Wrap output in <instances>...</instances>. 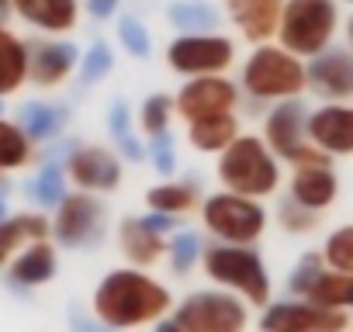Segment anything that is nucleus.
<instances>
[{"mask_svg":"<svg viewBox=\"0 0 353 332\" xmlns=\"http://www.w3.org/2000/svg\"><path fill=\"white\" fill-rule=\"evenodd\" d=\"M176 301L163 280H156L149 270L139 267H114L108 270L90 298V311L97 325L111 332H135L152 329L166 315H173Z\"/></svg>","mask_w":353,"mask_h":332,"instance_id":"f257e3e1","label":"nucleus"},{"mask_svg":"<svg viewBox=\"0 0 353 332\" xmlns=\"http://www.w3.org/2000/svg\"><path fill=\"white\" fill-rule=\"evenodd\" d=\"M215 177L229 194L267 201L284 184V163L270 152L263 135L243 132L222 156H215Z\"/></svg>","mask_w":353,"mask_h":332,"instance_id":"f03ea898","label":"nucleus"},{"mask_svg":"<svg viewBox=\"0 0 353 332\" xmlns=\"http://www.w3.org/2000/svg\"><path fill=\"white\" fill-rule=\"evenodd\" d=\"M239 87L250 101L267 104V107L281 101H294V97H305L308 90V66L305 59L291 56L277 42L253 45V52L246 56L239 70Z\"/></svg>","mask_w":353,"mask_h":332,"instance_id":"7ed1b4c3","label":"nucleus"},{"mask_svg":"<svg viewBox=\"0 0 353 332\" xmlns=\"http://www.w3.org/2000/svg\"><path fill=\"white\" fill-rule=\"evenodd\" d=\"M201 270L212 280V287H222V291L243 298L250 308H267L274 301V277L256 246L212 242V246H205Z\"/></svg>","mask_w":353,"mask_h":332,"instance_id":"20e7f679","label":"nucleus"},{"mask_svg":"<svg viewBox=\"0 0 353 332\" xmlns=\"http://www.w3.org/2000/svg\"><path fill=\"white\" fill-rule=\"evenodd\" d=\"M339 28V0H288L277 28V45L308 63L329 45H336Z\"/></svg>","mask_w":353,"mask_h":332,"instance_id":"39448f33","label":"nucleus"},{"mask_svg":"<svg viewBox=\"0 0 353 332\" xmlns=\"http://www.w3.org/2000/svg\"><path fill=\"white\" fill-rule=\"evenodd\" d=\"M201 229L212 236V242L225 246H256L270 225V211L256 198L215 191L201 201Z\"/></svg>","mask_w":353,"mask_h":332,"instance_id":"423d86ee","label":"nucleus"},{"mask_svg":"<svg viewBox=\"0 0 353 332\" xmlns=\"http://www.w3.org/2000/svg\"><path fill=\"white\" fill-rule=\"evenodd\" d=\"M308 114L312 107L294 97V101H281V104H270L267 114H263V142L270 145V152L291 166V170H298V166H325L332 163L308 135Z\"/></svg>","mask_w":353,"mask_h":332,"instance_id":"0eeeda50","label":"nucleus"},{"mask_svg":"<svg viewBox=\"0 0 353 332\" xmlns=\"http://www.w3.org/2000/svg\"><path fill=\"white\" fill-rule=\"evenodd\" d=\"M166 66L184 76H225L236 66V42L222 32H201V35H173L166 45Z\"/></svg>","mask_w":353,"mask_h":332,"instance_id":"6e6552de","label":"nucleus"},{"mask_svg":"<svg viewBox=\"0 0 353 332\" xmlns=\"http://www.w3.org/2000/svg\"><path fill=\"white\" fill-rule=\"evenodd\" d=\"M108 236V205L101 194L70 191L52 211V242L63 249H90Z\"/></svg>","mask_w":353,"mask_h":332,"instance_id":"1a4fd4ad","label":"nucleus"},{"mask_svg":"<svg viewBox=\"0 0 353 332\" xmlns=\"http://www.w3.org/2000/svg\"><path fill=\"white\" fill-rule=\"evenodd\" d=\"M250 304L222 287L191 291L173 315L181 318L191 332H246L250 329Z\"/></svg>","mask_w":353,"mask_h":332,"instance_id":"9d476101","label":"nucleus"},{"mask_svg":"<svg viewBox=\"0 0 353 332\" xmlns=\"http://www.w3.org/2000/svg\"><path fill=\"white\" fill-rule=\"evenodd\" d=\"M260 332H350L353 315L312 304L305 298H284L260 308Z\"/></svg>","mask_w":353,"mask_h":332,"instance_id":"9b49d317","label":"nucleus"},{"mask_svg":"<svg viewBox=\"0 0 353 332\" xmlns=\"http://www.w3.org/2000/svg\"><path fill=\"white\" fill-rule=\"evenodd\" d=\"M63 166L70 184L87 194H111L125 180V159L111 145H70Z\"/></svg>","mask_w":353,"mask_h":332,"instance_id":"f8f14e48","label":"nucleus"},{"mask_svg":"<svg viewBox=\"0 0 353 332\" xmlns=\"http://www.w3.org/2000/svg\"><path fill=\"white\" fill-rule=\"evenodd\" d=\"M243 101V87L229 76H198V80H184L181 90L173 94L176 104V118H184V125L208 118V114H222V111H236Z\"/></svg>","mask_w":353,"mask_h":332,"instance_id":"ddd939ff","label":"nucleus"},{"mask_svg":"<svg viewBox=\"0 0 353 332\" xmlns=\"http://www.w3.org/2000/svg\"><path fill=\"white\" fill-rule=\"evenodd\" d=\"M80 45L70 39H32L28 42V83L39 90L63 87L80 70Z\"/></svg>","mask_w":353,"mask_h":332,"instance_id":"4468645a","label":"nucleus"},{"mask_svg":"<svg viewBox=\"0 0 353 332\" xmlns=\"http://www.w3.org/2000/svg\"><path fill=\"white\" fill-rule=\"evenodd\" d=\"M308 66V94H315L322 104H353V49L350 45H329Z\"/></svg>","mask_w":353,"mask_h":332,"instance_id":"2eb2a0df","label":"nucleus"},{"mask_svg":"<svg viewBox=\"0 0 353 332\" xmlns=\"http://www.w3.org/2000/svg\"><path fill=\"white\" fill-rule=\"evenodd\" d=\"M288 0H222V14L250 45L277 42L281 14Z\"/></svg>","mask_w":353,"mask_h":332,"instance_id":"dca6fc26","label":"nucleus"},{"mask_svg":"<svg viewBox=\"0 0 353 332\" xmlns=\"http://www.w3.org/2000/svg\"><path fill=\"white\" fill-rule=\"evenodd\" d=\"M118 253L125 256V267H139V270H152L166 260L170 253V236L156 232L145 215H125L118 222Z\"/></svg>","mask_w":353,"mask_h":332,"instance_id":"f3484780","label":"nucleus"},{"mask_svg":"<svg viewBox=\"0 0 353 332\" xmlns=\"http://www.w3.org/2000/svg\"><path fill=\"white\" fill-rule=\"evenodd\" d=\"M308 135L329 159L353 156V104H319V107H312Z\"/></svg>","mask_w":353,"mask_h":332,"instance_id":"a211bd4d","label":"nucleus"},{"mask_svg":"<svg viewBox=\"0 0 353 332\" xmlns=\"http://www.w3.org/2000/svg\"><path fill=\"white\" fill-rule=\"evenodd\" d=\"M11 4L18 21L52 39H66L80 25V11H83V0H11Z\"/></svg>","mask_w":353,"mask_h":332,"instance_id":"6ab92c4d","label":"nucleus"},{"mask_svg":"<svg viewBox=\"0 0 353 332\" xmlns=\"http://www.w3.org/2000/svg\"><path fill=\"white\" fill-rule=\"evenodd\" d=\"M288 198H294L298 205L312 208V211H329L339 198V177L332 170V163L325 166H298L288 177Z\"/></svg>","mask_w":353,"mask_h":332,"instance_id":"aec40b11","label":"nucleus"},{"mask_svg":"<svg viewBox=\"0 0 353 332\" xmlns=\"http://www.w3.org/2000/svg\"><path fill=\"white\" fill-rule=\"evenodd\" d=\"M56 273H59V249L52 239L25 246L8 267V280L14 287H46L56 280Z\"/></svg>","mask_w":353,"mask_h":332,"instance_id":"412c9836","label":"nucleus"},{"mask_svg":"<svg viewBox=\"0 0 353 332\" xmlns=\"http://www.w3.org/2000/svg\"><path fill=\"white\" fill-rule=\"evenodd\" d=\"M39 239H52V218H46L42 211L8 215L0 222V270H8L11 260Z\"/></svg>","mask_w":353,"mask_h":332,"instance_id":"4be33fe9","label":"nucleus"},{"mask_svg":"<svg viewBox=\"0 0 353 332\" xmlns=\"http://www.w3.org/2000/svg\"><path fill=\"white\" fill-rule=\"evenodd\" d=\"M239 135H243L239 111L208 114V118H198V121L188 125V145L201 156H222Z\"/></svg>","mask_w":353,"mask_h":332,"instance_id":"5701e85b","label":"nucleus"},{"mask_svg":"<svg viewBox=\"0 0 353 332\" xmlns=\"http://www.w3.org/2000/svg\"><path fill=\"white\" fill-rule=\"evenodd\" d=\"M14 121L25 128V135L35 145H42V142H52V138L63 135V128L70 121V107L66 104H52V101H25L18 107Z\"/></svg>","mask_w":353,"mask_h":332,"instance_id":"b1692460","label":"nucleus"},{"mask_svg":"<svg viewBox=\"0 0 353 332\" xmlns=\"http://www.w3.org/2000/svg\"><path fill=\"white\" fill-rule=\"evenodd\" d=\"M201 187L194 180H163L145 191V208L170 215V218H184L191 211H201Z\"/></svg>","mask_w":353,"mask_h":332,"instance_id":"393cba45","label":"nucleus"},{"mask_svg":"<svg viewBox=\"0 0 353 332\" xmlns=\"http://www.w3.org/2000/svg\"><path fill=\"white\" fill-rule=\"evenodd\" d=\"M28 83V42L0 25V97H14Z\"/></svg>","mask_w":353,"mask_h":332,"instance_id":"a878e982","label":"nucleus"},{"mask_svg":"<svg viewBox=\"0 0 353 332\" xmlns=\"http://www.w3.org/2000/svg\"><path fill=\"white\" fill-rule=\"evenodd\" d=\"M166 21L170 28H176V35H201V32H219L222 11L208 0H173L166 8Z\"/></svg>","mask_w":353,"mask_h":332,"instance_id":"bb28decb","label":"nucleus"},{"mask_svg":"<svg viewBox=\"0 0 353 332\" xmlns=\"http://www.w3.org/2000/svg\"><path fill=\"white\" fill-rule=\"evenodd\" d=\"M25 191H28L32 205L56 211V208L63 205V198L70 194V177H66V166H63V163H56V159L42 163V166H39V174H35V177L25 184Z\"/></svg>","mask_w":353,"mask_h":332,"instance_id":"cd10ccee","label":"nucleus"},{"mask_svg":"<svg viewBox=\"0 0 353 332\" xmlns=\"http://www.w3.org/2000/svg\"><path fill=\"white\" fill-rule=\"evenodd\" d=\"M305 301L312 304H322V308H332V311H350L353 315V277L350 273H336V270H322L319 280L308 287Z\"/></svg>","mask_w":353,"mask_h":332,"instance_id":"c85d7f7f","label":"nucleus"},{"mask_svg":"<svg viewBox=\"0 0 353 332\" xmlns=\"http://www.w3.org/2000/svg\"><path fill=\"white\" fill-rule=\"evenodd\" d=\"M35 149L39 145L25 135V128L14 118H0V166H4V174H14V170L32 166Z\"/></svg>","mask_w":353,"mask_h":332,"instance_id":"c756f323","label":"nucleus"},{"mask_svg":"<svg viewBox=\"0 0 353 332\" xmlns=\"http://www.w3.org/2000/svg\"><path fill=\"white\" fill-rule=\"evenodd\" d=\"M139 135L142 138H156V135H166L173 128V118H176V104L170 94H149L142 104H139Z\"/></svg>","mask_w":353,"mask_h":332,"instance_id":"7c9ffc66","label":"nucleus"},{"mask_svg":"<svg viewBox=\"0 0 353 332\" xmlns=\"http://www.w3.org/2000/svg\"><path fill=\"white\" fill-rule=\"evenodd\" d=\"M201 256H205V242H201L198 232H191V229H176V232L170 236L166 263H170V270H173L176 277H184V273H191L194 267H201Z\"/></svg>","mask_w":353,"mask_h":332,"instance_id":"2f4dec72","label":"nucleus"},{"mask_svg":"<svg viewBox=\"0 0 353 332\" xmlns=\"http://www.w3.org/2000/svg\"><path fill=\"white\" fill-rule=\"evenodd\" d=\"M111 70H114V49H111L104 39H97V42H90L87 52L80 56L77 80H80V87H97L101 80L111 76Z\"/></svg>","mask_w":353,"mask_h":332,"instance_id":"473e14b6","label":"nucleus"},{"mask_svg":"<svg viewBox=\"0 0 353 332\" xmlns=\"http://www.w3.org/2000/svg\"><path fill=\"white\" fill-rule=\"evenodd\" d=\"M114 35H118V45H121L132 59H142V63H145V59L152 56V32H149V25H145L139 14H121Z\"/></svg>","mask_w":353,"mask_h":332,"instance_id":"72a5a7b5","label":"nucleus"},{"mask_svg":"<svg viewBox=\"0 0 353 332\" xmlns=\"http://www.w3.org/2000/svg\"><path fill=\"white\" fill-rule=\"evenodd\" d=\"M319 253H322V260H325L329 270L353 277V222L332 229V232L325 236V242H322Z\"/></svg>","mask_w":353,"mask_h":332,"instance_id":"f704fd0d","label":"nucleus"},{"mask_svg":"<svg viewBox=\"0 0 353 332\" xmlns=\"http://www.w3.org/2000/svg\"><path fill=\"white\" fill-rule=\"evenodd\" d=\"M274 218H277V225H281L288 236H312V232L319 229V222H322V215H319V211H312V208L298 205V201H294V198H288V194L277 201Z\"/></svg>","mask_w":353,"mask_h":332,"instance_id":"c9c22d12","label":"nucleus"},{"mask_svg":"<svg viewBox=\"0 0 353 332\" xmlns=\"http://www.w3.org/2000/svg\"><path fill=\"white\" fill-rule=\"evenodd\" d=\"M325 270V260H322V253L315 249V253H301V260L291 267V273H288V291H291V298H305L308 294V287L319 280V273Z\"/></svg>","mask_w":353,"mask_h":332,"instance_id":"e433bc0d","label":"nucleus"},{"mask_svg":"<svg viewBox=\"0 0 353 332\" xmlns=\"http://www.w3.org/2000/svg\"><path fill=\"white\" fill-rule=\"evenodd\" d=\"M145 142H149V163H152V170H156L163 180H173L176 166H181L173 135L166 132V135H156V138H145Z\"/></svg>","mask_w":353,"mask_h":332,"instance_id":"4c0bfd02","label":"nucleus"},{"mask_svg":"<svg viewBox=\"0 0 353 332\" xmlns=\"http://www.w3.org/2000/svg\"><path fill=\"white\" fill-rule=\"evenodd\" d=\"M132 132H135V111L128 107L125 97H114V101L108 104V135H111L114 142H121V138H128Z\"/></svg>","mask_w":353,"mask_h":332,"instance_id":"58836bf2","label":"nucleus"},{"mask_svg":"<svg viewBox=\"0 0 353 332\" xmlns=\"http://www.w3.org/2000/svg\"><path fill=\"white\" fill-rule=\"evenodd\" d=\"M121 8V0H83V11L94 18V21H111Z\"/></svg>","mask_w":353,"mask_h":332,"instance_id":"ea45409f","label":"nucleus"},{"mask_svg":"<svg viewBox=\"0 0 353 332\" xmlns=\"http://www.w3.org/2000/svg\"><path fill=\"white\" fill-rule=\"evenodd\" d=\"M152 332H191V329H188L181 318H176V315H166L163 322H156V325H152Z\"/></svg>","mask_w":353,"mask_h":332,"instance_id":"a19ab883","label":"nucleus"},{"mask_svg":"<svg viewBox=\"0 0 353 332\" xmlns=\"http://www.w3.org/2000/svg\"><path fill=\"white\" fill-rule=\"evenodd\" d=\"M11 14H14V4H11V0H0V25H8Z\"/></svg>","mask_w":353,"mask_h":332,"instance_id":"79ce46f5","label":"nucleus"},{"mask_svg":"<svg viewBox=\"0 0 353 332\" xmlns=\"http://www.w3.org/2000/svg\"><path fill=\"white\" fill-rule=\"evenodd\" d=\"M8 218V184L0 180V222Z\"/></svg>","mask_w":353,"mask_h":332,"instance_id":"37998d69","label":"nucleus"},{"mask_svg":"<svg viewBox=\"0 0 353 332\" xmlns=\"http://www.w3.org/2000/svg\"><path fill=\"white\" fill-rule=\"evenodd\" d=\"M343 35H346V45L353 49V14H350V18L343 21Z\"/></svg>","mask_w":353,"mask_h":332,"instance_id":"c03bdc74","label":"nucleus"},{"mask_svg":"<svg viewBox=\"0 0 353 332\" xmlns=\"http://www.w3.org/2000/svg\"><path fill=\"white\" fill-rule=\"evenodd\" d=\"M0 118H4V97H0Z\"/></svg>","mask_w":353,"mask_h":332,"instance_id":"a18cd8bd","label":"nucleus"},{"mask_svg":"<svg viewBox=\"0 0 353 332\" xmlns=\"http://www.w3.org/2000/svg\"><path fill=\"white\" fill-rule=\"evenodd\" d=\"M0 180H4V166H0Z\"/></svg>","mask_w":353,"mask_h":332,"instance_id":"49530a36","label":"nucleus"},{"mask_svg":"<svg viewBox=\"0 0 353 332\" xmlns=\"http://www.w3.org/2000/svg\"><path fill=\"white\" fill-rule=\"evenodd\" d=\"M343 4H353V0H343Z\"/></svg>","mask_w":353,"mask_h":332,"instance_id":"de8ad7c7","label":"nucleus"},{"mask_svg":"<svg viewBox=\"0 0 353 332\" xmlns=\"http://www.w3.org/2000/svg\"><path fill=\"white\" fill-rule=\"evenodd\" d=\"M350 332H353V329H350Z\"/></svg>","mask_w":353,"mask_h":332,"instance_id":"09e8293b","label":"nucleus"}]
</instances>
